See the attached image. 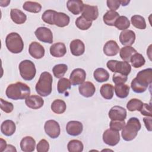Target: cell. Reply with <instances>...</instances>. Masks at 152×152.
Masks as SVG:
<instances>
[{
    "label": "cell",
    "instance_id": "8d00e7d4",
    "mask_svg": "<svg viewBox=\"0 0 152 152\" xmlns=\"http://www.w3.org/2000/svg\"><path fill=\"white\" fill-rule=\"evenodd\" d=\"M71 83L66 78H61L58 82L57 90L59 93L63 94L66 92L68 89L71 88Z\"/></svg>",
    "mask_w": 152,
    "mask_h": 152
},
{
    "label": "cell",
    "instance_id": "ac0fdd59",
    "mask_svg": "<svg viewBox=\"0 0 152 152\" xmlns=\"http://www.w3.org/2000/svg\"><path fill=\"white\" fill-rule=\"evenodd\" d=\"M25 103L29 108L38 109L43 106L44 100L38 95H31L26 99Z\"/></svg>",
    "mask_w": 152,
    "mask_h": 152
},
{
    "label": "cell",
    "instance_id": "7dc6e473",
    "mask_svg": "<svg viewBox=\"0 0 152 152\" xmlns=\"http://www.w3.org/2000/svg\"><path fill=\"white\" fill-rule=\"evenodd\" d=\"M107 7L112 11H116L118 10L121 5L119 0H107L106 1Z\"/></svg>",
    "mask_w": 152,
    "mask_h": 152
},
{
    "label": "cell",
    "instance_id": "4fadbf2b",
    "mask_svg": "<svg viewBox=\"0 0 152 152\" xmlns=\"http://www.w3.org/2000/svg\"><path fill=\"white\" fill-rule=\"evenodd\" d=\"M126 109L120 106L112 107L109 112V117L111 120L124 121L126 117Z\"/></svg>",
    "mask_w": 152,
    "mask_h": 152
},
{
    "label": "cell",
    "instance_id": "f907efd6",
    "mask_svg": "<svg viewBox=\"0 0 152 152\" xmlns=\"http://www.w3.org/2000/svg\"><path fill=\"white\" fill-rule=\"evenodd\" d=\"M7 142L2 138H1V143H0V151L2 152L5 150L7 147Z\"/></svg>",
    "mask_w": 152,
    "mask_h": 152
},
{
    "label": "cell",
    "instance_id": "7402d4cb",
    "mask_svg": "<svg viewBox=\"0 0 152 152\" xmlns=\"http://www.w3.org/2000/svg\"><path fill=\"white\" fill-rule=\"evenodd\" d=\"M35 140L30 137L26 136L22 138L20 142L21 150L24 152H31L35 149Z\"/></svg>",
    "mask_w": 152,
    "mask_h": 152
},
{
    "label": "cell",
    "instance_id": "ffe728a7",
    "mask_svg": "<svg viewBox=\"0 0 152 152\" xmlns=\"http://www.w3.org/2000/svg\"><path fill=\"white\" fill-rule=\"evenodd\" d=\"M50 53L52 56L56 58L64 56L66 53V48L64 43L57 42L53 44L50 47Z\"/></svg>",
    "mask_w": 152,
    "mask_h": 152
},
{
    "label": "cell",
    "instance_id": "5b68a950",
    "mask_svg": "<svg viewBox=\"0 0 152 152\" xmlns=\"http://www.w3.org/2000/svg\"><path fill=\"white\" fill-rule=\"evenodd\" d=\"M5 45L8 50L12 53H19L24 48V43L21 37L15 32H12L7 36Z\"/></svg>",
    "mask_w": 152,
    "mask_h": 152
},
{
    "label": "cell",
    "instance_id": "f1b7e54d",
    "mask_svg": "<svg viewBox=\"0 0 152 152\" xmlns=\"http://www.w3.org/2000/svg\"><path fill=\"white\" fill-rule=\"evenodd\" d=\"M93 76L95 80L99 83L107 81L109 78V72L102 68H97L93 73Z\"/></svg>",
    "mask_w": 152,
    "mask_h": 152
},
{
    "label": "cell",
    "instance_id": "e0dca14e",
    "mask_svg": "<svg viewBox=\"0 0 152 152\" xmlns=\"http://www.w3.org/2000/svg\"><path fill=\"white\" fill-rule=\"evenodd\" d=\"M78 91L81 95L85 97H90L93 96L96 91L94 85L90 81L83 82L80 84Z\"/></svg>",
    "mask_w": 152,
    "mask_h": 152
},
{
    "label": "cell",
    "instance_id": "cb8c5ba5",
    "mask_svg": "<svg viewBox=\"0 0 152 152\" xmlns=\"http://www.w3.org/2000/svg\"><path fill=\"white\" fill-rule=\"evenodd\" d=\"M70 21L69 17L64 12H56L53 17V23L58 27H64L68 26Z\"/></svg>",
    "mask_w": 152,
    "mask_h": 152
},
{
    "label": "cell",
    "instance_id": "6da1fadb",
    "mask_svg": "<svg viewBox=\"0 0 152 152\" xmlns=\"http://www.w3.org/2000/svg\"><path fill=\"white\" fill-rule=\"evenodd\" d=\"M152 82V69L149 68L139 71L131 83L132 90L136 93H142L146 91Z\"/></svg>",
    "mask_w": 152,
    "mask_h": 152
},
{
    "label": "cell",
    "instance_id": "d6986e66",
    "mask_svg": "<svg viewBox=\"0 0 152 152\" xmlns=\"http://www.w3.org/2000/svg\"><path fill=\"white\" fill-rule=\"evenodd\" d=\"M69 48L71 53L76 56L82 55L85 51V45L80 39H75L71 41Z\"/></svg>",
    "mask_w": 152,
    "mask_h": 152
},
{
    "label": "cell",
    "instance_id": "d4e9b609",
    "mask_svg": "<svg viewBox=\"0 0 152 152\" xmlns=\"http://www.w3.org/2000/svg\"><path fill=\"white\" fill-rule=\"evenodd\" d=\"M16 126L14 121L11 120L4 121L1 125V131L5 136H11L15 132Z\"/></svg>",
    "mask_w": 152,
    "mask_h": 152
},
{
    "label": "cell",
    "instance_id": "f5cc1de1",
    "mask_svg": "<svg viewBox=\"0 0 152 152\" xmlns=\"http://www.w3.org/2000/svg\"><path fill=\"white\" fill-rule=\"evenodd\" d=\"M129 2H130V1H125V0H124V1H120V4L122 6H126V5H127L129 4Z\"/></svg>",
    "mask_w": 152,
    "mask_h": 152
},
{
    "label": "cell",
    "instance_id": "7c38bea8",
    "mask_svg": "<svg viewBox=\"0 0 152 152\" xmlns=\"http://www.w3.org/2000/svg\"><path fill=\"white\" fill-rule=\"evenodd\" d=\"M86 78V71L81 68H76L71 72L69 77V81L72 85L77 86L84 82Z\"/></svg>",
    "mask_w": 152,
    "mask_h": 152
},
{
    "label": "cell",
    "instance_id": "9a60e30c",
    "mask_svg": "<svg viewBox=\"0 0 152 152\" xmlns=\"http://www.w3.org/2000/svg\"><path fill=\"white\" fill-rule=\"evenodd\" d=\"M28 52L33 58L39 59L44 56L45 50L43 46L39 43L33 42L29 45Z\"/></svg>",
    "mask_w": 152,
    "mask_h": 152
},
{
    "label": "cell",
    "instance_id": "30bf717a",
    "mask_svg": "<svg viewBox=\"0 0 152 152\" xmlns=\"http://www.w3.org/2000/svg\"><path fill=\"white\" fill-rule=\"evenodd\" d=\"M34 34L37 39L42 42L50 44L53 42V34L49 28L46 27H38L34 31Z\"/></svg>",
    "mask_w": 152,
    "mask_h": 152
},
{
    "label": "cell",
    "instance_id": "ba28073f",
    "mask_svg": "<svg viewBox=\"0 0 152 152\" xmlns=\"http://www.w3.org/2000/svg\"><path fill=\"white\" fill-rule=\"evenodd\" d=\"M44 129L46 134L51 138H56L60 135L61 129L59 124L55 120L47 121L45 124Z\"/></svg>",
    "mask_w": 152,
    "mask_h": 152
},
{
    "label": "cell",
    "instance_id": "9c48e42d",
    "mask_svg": "<svg viewBox=\"0 0 152 152\" xmlns=\"http://www.w3.org/2000/svg\"><path fill=\"white\" fill-rule=\"evenodd\" d=\"M103 140L108 145H116L120 141L119 131H114L110 128L106 129L103 134Z\"/></svg>",
    "mask_w": 152,
    "mask_h": 152
},
{
    "label": "cell",
    "instance_id": "ee69618b",
    "mask_svg": "<svg viewBox=\"0 0 152 152\" xmlns=\"http://www.w3.org/2000/svg\"><path fill=\"white\" fill-rule=\"evenodd\" d=\"M1 102V109L5 113H11L14 109V105L12 103L7 102L3 99H0Z\"/></svg>",
    "mask_w": 152,
    "mask_h": 152
},
{
    "label": "cell",
    "instance_id": "7a4b0ae2",
    "mask_svg": "<svg viewBox=\"0 0 152 152\" xmlns=\"http://www.w3.org/2000/svg\"><path fill=\"white\" fill-rule=\"evenodd\" d=\"M7 97L14 100L26 99L30 94V88L21 82L10 84L5 91Z\"/></svg>",
    "mask_w": 152,
    "mask_h": 152
},
{
    "label": "cell",
    "instance_id": "1f68e13d",
    "mask_svg": "<svg viewBox=\"0 0 152 152\" xmlns=\"http://www.w3.org/2000/svg\"><path fill=\"white\" fill-rule=\"evenodd\" d=\"M66 108L65 102L61 99L55 100L51 104V110L56 114H62L65 112Z\"/></svg>",
    "mask_w": 152,
    "mask_h": 152
},
{
    "label": "cell",
    "instance_id": "44dd1931",
    "mask_svg": "<svg viewBox=\"0 0 152 152\" xmlns=\"http://www.w3.org/2000/svg\"><path fill=\"white\" fill-rule=\"evenodd\" d=\"M103 50L106 55L108 56H113L118 53L119 47L116 41L110 40L104 44Z\"/></svg>",
    "mask_w": 152,
    "mask_h": 152
},
{
    "label": "cell",
    "instance_id": "f6af8a7d",
    "mask_svg": "<svg viewBox=\"0 0 152 152\" xmlns=\"http://www.w3.org/2000/svg\"><path fill=\"white\" fill-rule=\"evenodd\" d=\"M128 80V77L126 75H122L119 73H115L113 75L112 80L113 83L116 84H124Z\"/></svg>",
    "mask_w": 152,
    "mask_h": 152
},
{
    "label": "cell",
    "instance_id": "e575fe53",
    "mask_svg": "<svg viewBox=\"0 0 152 152\" xmlns=\"http://www.w3.org/2000/svg\"><path fill=\"white\" fill-rule=\"evenodd\" d=\"M132 24L137 28L144 30L146 28V23L144 18L140 15H134L131 17Z\"/></svg>",
    "mask_w": 152,
    "mask_h": 152
},
{
    "label": "cell",
    "instance_id": "74e56055",
    "mask_svg": "<svg viewBox=\"0 0 152 152\" xmlns=\"http://www.w3.org/2000/svg\"><path fill=\"white\" fill-rule=\"evenodd\" d=\"M114 26L118 30L123 31L125 30H127V28L129 27L130 22L126 17L122 15V16H119L118 18V19L115 21Z\"/></svg>",
    "mask_w": 152,
    "mask_h": 152
},
{
    "label": "cell",
    "instance_id": "8992f818",
    "mask_svg": "<svg viewBox=\"0 0 152 152\" xmlns=\"http://www.w3.org/2000/svg\"><path fill=\"white\" fill-rule=\"evenodd\" d=\"M20 75L26 81H30L34 78L36 73L34 64L30 60L22 61L18 66Z\"/></svg>",
    "mask_w": 152,
    "mask_h": 152
},
{
    "label": "cell",
    "instance_id": "d6a6232c",
    "mask_svg": "<svg viewBox=\"0 0 152 152\" xmlns=\"http://www.w3.org/2000/svg\"><path fill=\"white\" fill-rule=\"evenodd\" d=\"M23 8L25 11L30 12L37 13L41 11L42 5L37 2L26 1L23 4Z\"/></svg>",
    "mask_w": 152,
    "mask_h": 152
},
{
    "label": "cell",
    "instance_id": "8fae6325",
    "mask_svg": "<svg viewBox=\"0 0 152 152\" xmlns=\"http://www.w3.org/2000/svg\"><path fill=\"white\" fill-rule=\"evenodd\" d=\"M88 21L96 20L99 16V10L97 6L84 4L82 11V15Z\"/></svg>",
    "mask_w": 152,
    "mask_h": 152
},
{
    "label": "cell",
    "instance_id": "ab89813d",
    "mask_svg": "<svg viewBox=\"0 0 152 152\" xmlns=\"http://www.w3.org/2000/svg\"><path fill=\"white\" fill-rule=\"evenodd\" d=\"M143 103L138 99H131L126 104V108L129 111L134 112L135 110L140 111L142 108Z\"/></svg>",
    "mask_w": 152,
    "mask_h": 152
},
{
    "label": "cell",
    "instance_id": "f35d334b",
    "mask_svg": "<svg viewBox=\"0 0 152 152\" xmlns=\"http://www.w3.org/2000/svg\"><path fill=\"white\" fill-rule=\"evenodd\" d=\"M68 70V66L64 64H59L55 65L52 68L54 76L57 78H61Z\"/></svg>",
    "mask_w": 152,
    "mask_h": 152
},
{
    "label": "cell",
    "instance_id": "bcb514c9",
    "mask_svg": "<svg viewBox=\"0 0 152 152\" xmlns=\"http://www.w3.org/2000/svg\"><path fill=\"white\" fill-rule=\"evenodd\" d=\"M36 149L38 152H47L49 149V144L45 139H42L37 144Z\"/></svg>",
    "mask_w": 152,
    "mask_h": 152
},
{
    "label": "cell",
    "instance_id": "5bb4252c",
    "mask_svg": "<svg viewBox=\"0 0 152 152\" xmlns=\"http://www.w3.org/2000/svg\"><path fill=\"white\" fill-rule=\"evenodd\" d=\"M135 40V34L131 30H125L121 32L119 41L122 45L131 46Z\"/></svg>",
    "mask_w": 152,
    "mask_h": 152
},
{
    "label": "cell",
    "instance_id": "3957f363",
    "mask_svg": "<svg viewBox=\"0 0 152 152\" xmlns=\"http://www.w3.org/2000/svg\"><path fill=\"white\" fill-rule=\"evenodd\" d=\"M53 78L48 72H43L36 84L35 89L37 93L43 97L49 96L52 92V84Z\"/></svg>",
    "mask_w": 152,
    "mask_h": 152
},
{
    "label": "cell",
    "instance_id": "484cf974",
    "mask_svg": "<svg viewBox=\"0 0 152 152\" xmlns=\"http://www.w3.org/2000/svg\"><path fill=\"white\" fill-rule=\"evenodd\" d=\"M10 16L12 21L17 24H23L27 20L26 15L22 11L16 8L11 10Z\"/></svg>",
    "mask_w": 152,
    "mask_h": 152
},
{
    "label": "cell",
    "instance_id": "277c9868",
    "mask_svg": "<svg viewBox=\"0 0 152 152\" xmlns=\"http://www.w3.org/2000/svg\"><path fill=\"white\" fill-rule=\"evenodd\" d=\"M141 128V125L138 118L135 117L129 118L127 124L125 125L122 129L121 135L122 138L126 141H132L137 137Z\"/></svg>",
    "mask_w": 152,
    "mask_h": 152
},
{
    "label": "cell",
    "instance_id": "c3c4849f",
    "mask_svg": "<svg viewBox=\"0 0 152 152\" xmlns=\"http://www.w3.org/2000/svg\"><path fill=\"white\" fill-rule=\"evenodd\" d=\"M142 115L146 116H151V105L147 103H143L142 108L140 110Z\"/></svg>",
    "mask_w": 152,
    "mask_h": 152
},
{
    "label": "cell",
    "instance_id": "f546056e",
    "mask_svg": "<svg viewBox=\"0 0 152 152\" xmlns=\"http://www.w3.org/2000/svg\"><path fill=\"white\" fill-rule=\"evenodd\" d=\"M129 87L127 84H120L115 86L114 90L116 96L121 99L126 98L129 93Z\"/></svg>",
    "mask_w": 152,
    "mask_h": 152
},
{
    "label": "cell",
    "instance_id": "816d5d0a",
    "mask_svg": "<svg viewBox=\"0 0 152 152\" xmlns=\"http://www.w3.org/2000/svg\"><path fill=\"white\" fill-rule=\"evenodd\" d=\"M4 151H17V150L15 149L14 146L11 144H8L7 145V147Z\"/></svg>",
    "mask_w": 152,
    "mask_h": 152
},
{
    "label": "cell",
    "instance_id": "603a6c76",
    "mask_svg": "<svg viewBox=\"0 0 152 152\" xmlns=\"http://www.w3.org/2000/svg\"><path fill=\"white\" fill-rule=\"evenodd\" d=\"M84 4L81 0H69L66 2V7L69 11L74 15H78L82 12Z\"/></svg>",
    "mask_w": 152,
    "mask_h": 152
},
{
    "label": "cell",
    "instance_id": "60d3db41",
    "mask_svg": "<svg viewBox=\"0 0 152 152\" xmlns=\"http://www.w3.org/2000/svg\"><path fill=\"white\" fill-rule=\"evenodd\" d=\"M75 25L79 29L82 30H86L91 26L92 21L87 20L81 15L76 19Z\"/></svg>",
    "mask_w": 152,
    "mask_h": 152
},
{
    "label": "cell",
    "instance_id": "7bdbcfd3",
    "mask_svg": "<svg viewBox=\"0 0 152 152\" xmlns=\"http://www.w3.org/2000/svg\"><path fill=\"white\" fill-rule=\"evenodd\" d=\"M125 125V120L119 121V120H111L109 126L110 128L116 131H119L122 129Z\"/></svg>",
    "mask_w": 152,
    "mask_h": 152
},
{
    "label": "cell",
    "instance_id": "d590c367",
    "mask_svg": "<svg viewBox=\"0 0 152 152\" xmlns=\"http://www.w3.org/2000/svg\"><path fill=\"white\" fill-rule=\"evenodd\" d=\"M129 62H131L133 67L138 68L142 66L145 64V60L141 53L137 52L131 56Z\"/></svg>",
    "mask_w": 152,
    "mask_h": 152
},
{
    "label": "cell",
    "instance_id": "4dcf8cb0",
    "mask_svg": "<svg viewBox=\"0 0 152 152\" xmlns=\"http://www.w3.org/2000/svg\"><path fill=\"white\" fill-rule=\"evenodd\" d=\"M101 96L105 99H112L113 96L114 87L111 84H104L102 86L100 89Z\"/></svg>",
    "mask_w": 152,
    "mask_h": 152
},
{
    "label": "cell",
    "instance_id": "83f0119b",
    "mask_svg": "<svg viewBox=\"0 0 152 152\" xmlns=\"http://www.w3.org/2000/svg\"><path fill=\"white\" fill-rule=\"evenodd\" d=\"M137 52V50L132 46H124L120 50L119 55L122 60L129 62L131 56Z\"/></svg>",
    "mask_w": 152,
    "mask_h": 152
},
{
    "label": "cell",
    "instance_id": "681fc988",
    "mask_svg": "<svg viewBox=\"0 0 152 152\" xmlns=\"http://www.w3.org/2000/svg\"><path fill=\"white\" fill-rule=\"evenodd\" d=\"M143 121L146 129L148 131H151V116H147L143 118Z\"/></svg>",
    "mask_w": 152,
    "mask_h": 152
},
{
    "label": "cell",
    "instance_id": "b9f144b4",
    "mask_svg": "<svg viewBox=\"0 0 152 152\" xmlns=\"http://www.w3.org/2000/svg\"><path fill=\"white\" fill-rule=\"evenodd\" d=\"M56 12V11L52 10H48L45 11L42 15V20L50 25H53V17Z\"/></svg>",
    "mask_w": 152,
    "mask_h": 152
},
{
    "label": "cell",
    "instance_id": "836d02e7",
    "mask_svg": "<svg viewBox=\"0 0 152 152\" xmlns=\"http://www.w3.org/2000/svg\"><path fill=\"white\" fill-rule=\"evenodd\" d=\"M83 148V144L78 140H72L69 141L67 145V148L69 152H81Z\"/></svg>",
    "mask_w": 152,
    "mask_h": 152
},
{
    "label": "cell",
    "instance_id": "2e32d148",
    "mask_svg": "<svg viewBox=\"0 0 152 152\" xmlns=\"http://www.w3.org/2000/svg\"><path fill=\"white\" fill-rule=\"evenodd\" d=\"M83 130V125L81 122L77 121H71L66 126V131L68 134L71 136H77L81 134Z\"/></svg>",
    "mask_w": 152,
    "mask_h": 152
},
{
    "label": "cell",
    "instance_id": "4316f807",
    "mask_svg": "<svg viewBox=\"0 0 152 152\" xmlns=\"http://www.w3.org/2000/svg\"><path fill=\"white\" fill-rule=\"evenodd\" d=\"M119 17V14L118 12L115 11H107L103 15V20L104 23L107 26H113L115 25V21Z\"/></svg>",
    "mask_w": 152,
    "mask_h": 152
},
{
    "label": "cell",
    "instance_id": "52a82bcc",
    "mask_svg": "<svg viewBox=\"0 0 152 152\" xmlns=\"http://www.w3.org/2000/svg\"><path fill=\"white\" fill-rule=\"evenodd\" d=\"M107 67L113 72L119 73L124 75H128L131 71V66L126 61H118L117 60H109L106 64Z\"/></svg>",
    "mask_w": 152,
    "mask_h": 152
}]
</instances>
